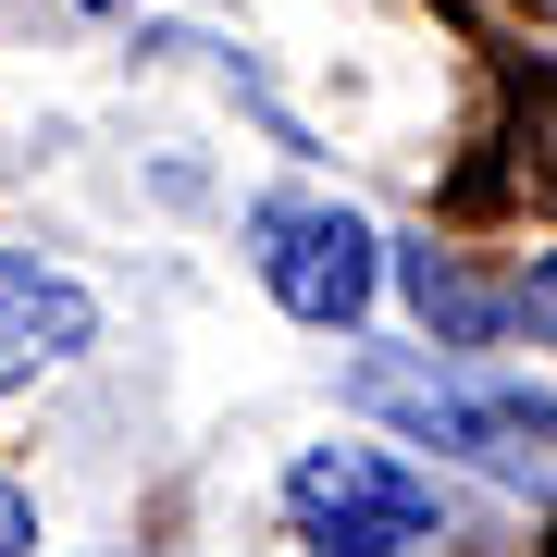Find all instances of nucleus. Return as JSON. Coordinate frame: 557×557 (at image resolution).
<instances>
[{
	"label": "nucleus",
	"instance_id": "1",
	"mask_svg": "<svg viewBox=\"0 0 557 557\" xmlns=\"http://www.w3.org/2000/svg\"><path fill=\"white\" fill-rule=\"evenodd\" d=\"M347 409L397 421L434 458H471L508 496H557V397H533L483 347H372V359H347Z\"/></svg>",
	"mask_w": 557,
	"mask_h": 557
},
{
	"label": "nucleus",
	"instance_id": "2",
	"mask_svg": "<svg viewBox=\"0 0 557 557\" xmlns=\"http://www.w3.org/2000/svg\"><path fill=\"white\" fill-rule=\"evenodd\" d=\"M285 520H298L310 557H421L446 545V496L434 471H409L397 446H298V471H285Z\"/></svg>",
	"mask_w": 557,
	"mask_h": 557
},
{
	"label": "nucleus",
	"instance_id": "3",
	"mask_svg": "<svg viewBox=\"0 0 557 557\" xmlns=\"http://www.w3.org/2000/svg\"><path fill=\"white\" fill-rule=\"evenodd\" d=\"M248 260H260V285H273V310L310 322V335H359V322H372L384 236H372L347 199H310V186L260 199V211H248Z\"/></svg>",
	"mask_w": 557,
	"mask_h": 557
},
{
	"label": "nucleus",
	"instance_id": "4",
	"mask_svg": "<svg viewBox=\"0 0 557 557\" xmlns=\"http://www.w3.org/2000/svg\"><path fill=\"white\" fill-rule=\"evenodd\" d=\"M100 335V298H87L75 273H50V260L0 248V384H38L50 359H75Z\"/></svg>",
	"mask_w": 557,
	"mask_h": 557
},
{
	"label": "nucleus",
	"instance_id": "5",
	"mask_svg": "<svg viewBox=\"0 0 557 557\" xmlns=\"http://www.w3.org/2000/svg\"><path fill=\"white\" fill-rule=\"evenodd\" d=\"M397 285H409V310H421V335H434V347H496L508 322H520L496 285H471L446 248H397Z\"/></svg>",
	"mask_w": 557,
	"mask_h": 557
},
{
	"label": "nucleus",
	"instance_id": "6",
	"mask_svg": "<svg viewBox=\"0 0 557 557\" xmlns=\"http://www.w3.org/2000/svg\"><path fill=\"white\" fill-rule=\"evenodd\" d=\"M520 322H533V335H557V260H545V273H520V298H508Z\"/></svg>",
	"mask_w": 557,
	"mask_h": 557
},
{
	"label": "nucleus",
	"instance_id": "7",
	"mask_svg": "<svg viewBox=\"0 0 557 557\" xmlns=\"http://www.w3.org/2000/svg\"><path fill=\"white\" fill-rule=\"evenodd\" d=\"M38 545V508H25V483H0V557H25Z\"/></svg>",
	"mask_w": 557,
	"mask_h": 557
},
{
	"label": "nucleus",
	"instance_id": "8",
	"mask_svg": "<svg viewBox=\"0 0 557 557\" xmlns=\"http://www.w3.org/2000/svg\"><path fill=\"white\" fill-rule=\"evenodd\" d=\"M87 13H124V0H87Z\"/></svg>",
	"mask_w": 557,
	"mask_h": 557
}]
</instances>
